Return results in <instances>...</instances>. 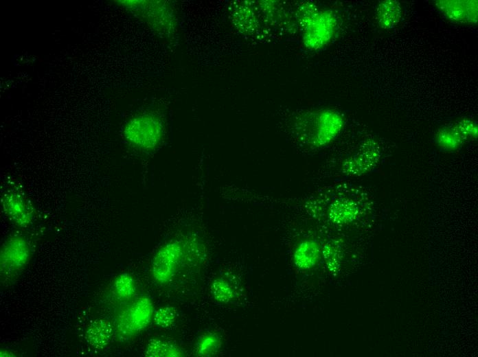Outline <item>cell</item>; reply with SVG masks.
<instances>
[{
  "label": "cell",
  "mask_w": 478,
  "mask_h": 357,
  "mask_svg": "<svg viewBox=\"0 0 478 357\" xmlns=\"http://www.w3.org/2000/svg\"><path fill=\"white\" fill-rule=\"evenodd\" d=\"M220 345V341L218 336L212 333H206L197 341L196 354L201 356H211L219 348Z\"/></svg>",
  "instance_id": "cell-12"
},
{
  "label": "cell",
  "mask_w": 478,
  "mask_h": 357,
  "mask_svg": "<svg viewBox=\"0 0 478 357\" xmlns=\"http://www.w3.org/2000/svg\"><path fill=\"white\" fill-rule=\"evenodd\" d=\"M436 6L449 20L459 23L475 24L477 21V1L440 0Z\"/></svg>",
  "instance_id": "cell-6"
},
{
  "label": "cell",
  "mask_w": 478,
  "mask_h": 357,
  "mask_svg": "<svg viewBox=\"0 0 478 357\" xmlns=\"http://www.w3.org/2000/svg\"><path fill=\"white\" fill-rule=\"evenodd\" d=\"M177 318L174 308L165 306L157 310L153 317L154 323L160 327L168 328L173 325Z\"/></svg>",
  "instance_id": "cell-14"
},
{
  "label": "cell",
  "mask_w": 478,
  "mask_h": 357,
  "mask_svg": "<svg viewBox=\"0 0 478 357\" xmlns=\"http://www.w3.org/2000/svg\"><path fill=\"white\" fill-rule=\"evenodd\" d=\"M402 7L394 0H385L378 3L376 10V19L378 25L384 30L394 28L402 17Z\"/></svg>",
  "instance_id": "cell-9"
},
{
  "label": "cell",
  "mask_w": 478,
  "mask_h": 357,
  "mask_svg": "<svg viewBox=\"0 0 478 357\" xmlns=\"http://www.w3.org/2000/svg\"><path fill=\"white\" fill-rule=\"evenodd\" d=\"M464 137L455 127L444 128L437 135L438 143L443 148L454 149L460 145Z\"/></svg>",
  "instance_id": "cell-13"
},
{
  "label": "cell",
  "mask_w": 478,
  "mask_h": 357,
  "mask_svg": "<svg viewBox=\"0 0 478 357\" xmlns=\"http://www.w3.org/2000/svg\"><path fill=\"white\" fill-rule=\"evenodd\" d=\"M31 257V249L27 241L21 236L10 238L2 245L0 253L1 279H10L21 272Z\"/></svg>",
  "instance_id": "cell-2"
},
{
  "label": "cell",
  "mask_w": 478,
  "mask_h": 357,
  "mask_svg": "<svg viewBox=\"0 0 478 357\" xmlns=\"http://www.w3.org/2000/svg\"><path fill=\"white\" fill-rule=\"evenodd\" d=\"M183 245L179 241L170 242L161 247L152 262V275L161 284L169 281L175 275L183 257Z\"/></svg>",
  "instance_id": "cell-4"
},
{
  "label": "cell",
  "mask_w": 478,
  "mask_h": 357,
  "mask_svg": "<svg viewBox=\"0 0 478 357\" xmlns=\"http://www.w3.org/2000/svg\"><path fill=\"white\" fill-rule=\"evenodd\" d=\"M153 316V305L146 297L137 299L122 312L117 319L118 337L126 340L144 330Z\"/></svg>",
  "instance_id": "cell-3"
},
{
  "label": "cell",
  "mask_w": 478,
  "mask_h": 357,
  "mask_svg": "<svg viewBox=\"0 0 478 357\" xmlns=\"http://www.w3.org/2000/svg\"><path fill=\"white\" fill-rule=\"evenodd\" d=\"M135 290V280L128 273H121L114 281L113 290L120 299H129L134 295Z\"/></svg>",
  "instance_id": "cell-11"
},
{
  "label": "cell",
  "mask_w": 478,
  "mask_h": 357,
  "mask_svg": "<svg viewBox=\"0 0 478 357\" xmlns=\"http://www.w3.org/2000/svg\"><path fill=\"white\" fill-rule=\"evenodd\" d=\"M306 25L304 42L308 47L319 49L332 38L337 26L334 16L330 11L315 12Z\"/></svg>",
  "instance_id": "cell-5"
},
{
  "label": "cell",
  "mask_w": 478,
  "mask_h": 357,
  "mask_svg": "<svg viewBox=\"0 0 478 357\" xmlns=\"http://www.w3.org/2000/svg\"><path fill=\"white\" fill-rule=\"evenodd\" d=\"M212 294L220 301H227L233 297V290L229 284L222 279H216L212 284Z\"/></svg>",
  "instance_id": "cell-15"
},
{
  "label": "cell",
  "mask_w": 478,
  "mask_h": 357,
  "mask_svg": "<svg viewBox=\"0 0 478 357\" xmlns=\"http://www.w3.org/2000/svg\"><path fill=\"white\" fill-rule=\"evenodd\" d=\"M164 126L161 119L152 113H142L131 118L126 124L124 135L135 147L151 150L163 139Z\"/></svg>",
  "instance_id": "cell-1"
},
{
  "label": "cell",
  "mask_w": 478,
  "mask_h": 357,
  "mask_svg": "<svg viewBox=\"0 0 478 357\" xmlns=\"http://www.w3.org/2000/svg\"><path fill=\"white\" fill-rule=\"evenodd\" d=\"M182 353L179 347L168 342L152 338L147 344L146 356L150 357L180 356Z\"/></svg>",
  "instance_id": "cell-10"
},
{
  "label": "cell",
  "mask_w": 478,
  "mask_h": 357,
  "mask_svg": "<svg viewBox=\"0 0 478 357\" xmlns=\"http://www.w3.org/2000/svg\"><path fill=\"white\" fill-rule=\"evenodd\" d=\"M0 356H14V355L13 353L10 352V351H8L6 349H1L0 352Z\"/></svg>",
  "instance_id": "cell-17"
},
{
  "label": "cell",
  "mask_w": 478,
  "mask_h": 357,
  "mask_svg": "<svg viewBox=\"0 0 478 357\" xmlns=\"http://www.w3.org/2000/svg\"><path fill=\"white\" fill-rule=\"evenodd\" d=\"M455 128L464 137L475 136L477 135V126L470 121H462L457 124Z\"/></svg>",
  "instance_id": "cell-16"
},
{
  "label": "cell",
  "mask_w": 478,
  "mask_h": 357,
  "mask_svg": "<svg viewBox=\"0 0 478 357\" xmlns=\"http://www.w3.org/2000/svg\"><path fill=\"white\" fill-rule=\"evenodd\" d=\"M3 209L6 216L16 224L26 227L33 218V211L24 197L14 192L7 193L1 199Z\"/></svg>",
  "instance_id": "cell-7"
},
{
  "label": "cell",
  "mask_w": 478,
  "mask_h": 357,
  "mask_svg": "<svg viewBox=\"0 0 478 357\" xmlns=\"http://www.w3.org/2000/svg\"><path fill=\"white\" fill-rule=\"evenodd\" d=\"M113 329L109 321L96 319L88 326L85 339L90 346L97 349L105 348L111 341Z\"/></svg>",
  "instance_id": "cell-8"
}]
</instances>
